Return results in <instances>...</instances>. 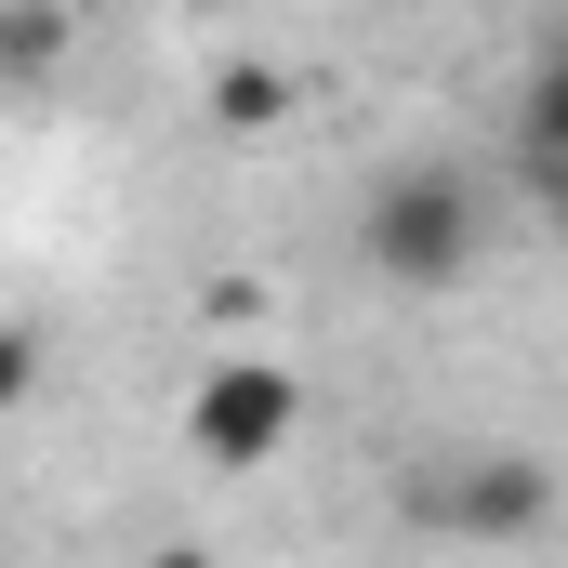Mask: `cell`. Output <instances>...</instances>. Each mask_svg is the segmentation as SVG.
Instances as JSON below:
<instances>
[{"label":"cell","instance_id":"6da1fadb","mask_svg":"<svg viewBox=\"0 0 568 568\" xmlns=\"http://www.w3.org/2000/svg\"><path fill=\"white\" fill-rule=\"evenodd\" d=\"M489 239H503V185H489L476 159H449V145H397V159L344 199V252H357V278L424 291V304L476 278Z\"/></svg>","mask_w":568,"mask_h":568},{"label":"cell","instance_id":"7a4b0ae2","mask_svg":"<svg viewBox=\"0 0 568 568\" xmlns=\"http://www.w3.org/2000/svg\"><path fill=\"white\" fill-rule=\"evenodd\" d=\"M556 463L542 449H489V436H449L424 463H397V516L424 542H542L556 529Z\"/></svg>","mask_w":568,"mask_h":568},{"label":"cell","instance_id":"3957f363","mask_svg":"<svg viewBox=\"0 0 568 568\" xmlns=\"http://www.w3.org/2000/svg\"><path fill=\"white\" fill-rule=\"evenodd\" d=\"M291 424H304V384H291V357H212V371H199V397H185V449H199L212 476H252V463H278Z\"/></svg>","mask_w":568,"mask_h":568},{"label":"cell","instance_id":"277c9868","mask_svg":"<svg viewBox=\"0 0 568 568\" xmlns=\"http://www.w3.org/2000/svg\"><path fill=\"white\" fill-rule=\"evenodd\" d=\"M503 185H516L529 225L568 239V40L516 80V106H503Z\"/></svg>","mask_w":568,"mask_h":568},{"label":"cell","instance_id":"5b68a950","mask_svg":"<svg viewBox=\"0 0 568 568\" xmlns=\"http://www.w3.org/2000/svg\"><path fill=\"white\" fill-rule=\"evenodd\" d=\"M27 397H40V344H27V331H0V410H27Z\"/></svg>","mask_w":568,"mask_h":568}]
</instances>
